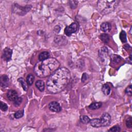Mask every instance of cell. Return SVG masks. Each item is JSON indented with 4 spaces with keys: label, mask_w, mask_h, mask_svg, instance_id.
I'll use <instances>...</instances> for the list:
<instances>
[{
    "label": "cell",
    "mask_w": 132,
    "mask_h": 132,
    "mask_svg": "<svg viewBox=\"0 0 132 132\" xmlns=\"http://www.w3.org/2000/svg\"><path fill=\"white\" fill-rule=\"evenodd\" d=\"M108 49L106 47H103L99 51V56L103 62L108 60Z\"/></svg>",
    "instance_id": "cell-8"
},
{
    "label": "cell",
    "mask_w": 132,
    "mask_h": 132,
    "mask_svg": "<svg viewBox=\"0 0 132 132\" xmlns=\"http://www.w3.org/2000/svg\"><path fill=\"white\" fill-rule=\"evenodd\" d=\"M80 120L82 123L84 124H88L90 122V119L88 116L83 115L80 117Z\"/></svg>",
    "instance_id": "cell-20"
},
{
    "label": "cell",
    "mask_w": 132,
    "mask_h": 132,
    "mask_svg": "<svg viewBox=\"0 0 132 132\" xmlns=\"http://www.w3.org/2000/svg\"><path fill=\"white\" fill-rule=\"evenodd\" d=\"M12 54V50L9 48H6L4 49L3 54V58L6 62H9L11 59V56Z\"/></svg>",
    "instance_id": "cell-9"
},
{
    "label": "cell",
    "mask_w": 132,
    "mask_h": 132,
    "mask_svg": "<svg viewBox=\"0 0 132 132\" xmlns=\"http://www.w3.org/2000/svg\"><path fill=\"white\" fill-rule=\"evenodd\" d=\"M78 28V24L76 22L71 23L69 26H67L65 29V33L68 36H70L72 34L76 33Z\"/></svg>",
    "instance_id": "cell-6"
},
{
    "label": "cell",
    "mask_w": 132,
    "mask_h": 132,
    "mask_svg": "<svg viewBox=\"0 0 132 132\" xmlns=\"http://www.w3.org/2000/svg\"><path fill=\"white\" fill-rule=\"evenodd\" d=\"M132 118L131 117H129L126 120V125L127 128H130L132 127Z\"/></svg>",
    "instance_id": "cell-26"
},
{
    "label": "cell",
    "mask_w": 132,
    "mask_h": 132,
    "mask_svg": "<svg viewBox=\"0 0 132 132\" xmlns=\"http://www.w3.org/2000/svg\"><path fill=\"white\" fill-rule=\"evenodd\" d=\"M102 92H103V93L105 95L108 96L110 93L111 89H110V87H109V86L108 85L105 84L103 85L102 88Z\"/></svg>",
    "instance_id": "cell-15"
},
{
    "label": "cell",
    "mask_w": 132,
    "mask_h": 132,
    "mask_svg": "<svg viewBox=\"0 0 132 132\" xmlns=\"http://www.w3.org/2000/svg\"><path fill=\"white\" fill-rule=\"evenodd\" d=\"M69 3L70 7L71 8V9H74L77 7L78 2L77 1H69Z\"/></svg>",
    "instance_id": "cell-24"
},
{
    "label": "cell",
    "mask_w": 132,
    "mask_h": 132,
    "mask_svg": "<svg viewBox=\"0 0 132 132\" xmlns=\"http://www.w3.org/2000/svg\"><path fill=\"white\" fill-rule=\"evenodd\" d=\"M10 83L9 78L6 75H3L1 77V85L2 87H7Z\"/></svg>",
    "instance_id": "cell-12"
},
{
    "label": "cell",
    "mask_w": 132,
    "mask_h": 132,
    "mask_svg": "<svg viewBox=\"0 0 132 132\" xmlns=\"http://www.w3.org/2000/svg\"><path fill=\"white\" fill-rule=\"evenodd\" d=\"M108 131H114V132L120 131H121V128L118 125H116V126H114L112 127H111L110 129L108 130Z\"/></svg>",
    "instance_id": "cell-29"
},
{
    "label": "cell",
    "mask_w": 132,
    "mask_h": 132,
    "mask_svg": "<svg viewBox=\"0 0 132 132\" xmlns=\"http://www.w3.org/2000/svg\"><path fill=\"white\" fill-rule=\"evenodd\" d=\"M60 63L54 58L48 59L37 63L34 68V71L36 76L39 78L50 77L60 68Z\"/></svg>",
    "instance_id": "cell-2"
},
{
    "label": "cell",
    "mask_w": 132,
    "mask_h": 132,
    "mask_svg": "<svg viewBox=\"0 0 132 132\" xmlns=\"http://www.w3.org/2000/svg\"><path fill=\"white\" fill-rule=\"evenodd\" d=\"M35 85L40 91L42 92L44 91V90H45V83H44L41 80L37 81L35 83Z\"/></svg>",
    "instance_id": "cell-14"
},
{
    "label": "cell",
    "mask_w": 132,
    "mask_h": 132,
    "mask_svg": "<svg viewBox=\"0 0 132 132\" xmlns=\"http://www.w3.org/2000/svg\"><path fill=\"white\" fill-rule=\"evenodd\" d=\"M100 127L106 126L111 122V117L108 113H104L102 115L100 118H99Z\"/></svg>",
    "instance_id": "cell-5"
},
{
    "label": "cell",
    "mask_w": 132,
    "mask_h": 132,
    "mask_svg": "<svg viewBox=\"0 0 132 132\" xmlns=\"http://www.w3.org/2000/svg\"><path fill=\"white\" fill-rule=\"evenodd\" d=\"M70 79L71 74L68 69L59 68L49 77L47 82V89L52 93H60L66 88Z\"/></svg>",
    "instance_id": "cell-1"
},
{
    "label": "cell",
    "mask_w": 132,
    "mask_h": 132,
    "mask_svg": "<svg viewBox=\"0 0 132 132\" xmlns=\"http://www.w3.org/2000/svg\"><path fill=\"white\" fill-rule=\"evenodd\" d=\"M89 78V76H88L87 74H86V73H84V74H83L82 76V82L83 83L85 82L86 80H88V79Z\"/></svg>",
    "instance_id": "cell-30"
},
{
    "label": "cell",
    "mask_w": 132,
    "mask_h": 132,
    "mask_svg": "<svg viewBox=\"0 0 132 132\" xmlns=\"http://www.w3.org/2000/svg\"><path fill=\"white\" fill-rule=\"evenodd\" d=\"M34 80L35 77L33 74H30L28 75V76L26 78V82L27 85L29 86H31L33 84Z\"/></svg>",
    "instance_id": "cell-18"
},
{
    "label": "cell",
    "mask_w": 132,
    "mask_h": 132,
    "mask_svg": "<svg viewBox=\"0 0 132 132\" xmlns=\"http://www.w3.org/2000/svg\"><path fill=\"white\" fill-rule=\"evenodd\" d=\"M125 92L129 96H131L132 95V90H131V85H130L128 86L125 90Z\"/></svg>",
    "instance_id": "cell-28"
},
{
    "label": "cell",
    "mask_w": 132,
    "mask_h": 132,
    "mask_svg": "<svg viewBox=\"0 0 132 132\" xmlns=\"http://www.w3.org/2000/svg\"><path fill=\"white\" fill-rule=\"evenodd\" d=\"M13 102V105L15 106H19L22 102V98L21 97H18Z\"/></svg>",
    "instance_id": "cell-25"
},
{
    "label": "cell",
    "mask_w": 132,
    "mask_h": 132,
    "mask_svg": "<svg viewBox=\"0 0 132 132\" xmlns=\"http://www.w3.org/2000/svg\"><path fill=\"white\" fill-rule=\"evenodd\" d=\"M111 60L112 63L116 64H119L121 61V57L117 55H112L111 56Z\"/></svg>",
    "instance_id": "cell-17"
},
{
    "label": "cell",
    "mask_w": 132,
    "mask_h": 132,
    "mask_svg": "<svg viewBox=\"0 0 132 132\" xmlns=\"http://www.w3.org/2000/svg\"><path fill=\"white\" fill-rule=\"evenodd\" d=\"M24 115V110H18L16 112L14 113V117L16 119H20Z\"/></svg>",
    "instance_id": "cell-22"
},
{
    "label": "cell",
    "mask_w": 132,
    "mask_h": 132,
    "mask_svg": "<svg viewBox=\"0 0 132 132\" xmlns=\"http://www.w3.org/2000/svg\"><path fill=\"white\" fill-rule=\"evenodd\" d=\"M100 39L105 43H107L109 41V36L107 34H103L100 36Z\"/></svg>",
    "instance_id": "cell-19"
},
{
    "label": "cell",
    "mask_w": 132,
    "mask_h": 132,
    "mask_svg": "<svg viewBox=\"0 0 132 132\" xmlns=\"http://www.w3.org/2000/svg\"><path fill=\"white\" fill-rule=\"evenodd\" d=\"M102 106V103L95 102V103H91L88 106V108L91 110H96V109H98L101 108Z\"/></svg>",
    "instance_id": "cell-16"
},
{
    "label": "cell",
    "mask_w": 132,
    "mask_h": 132,
    "mask_svg": "<svg viewBox=\"0 0 132 132\" xmlns=\"http://www.w3.org/2000/svg\"><path fill=\"white\" fill-rule=\"evenodd\" d=\"M120 39L121 40V41H122V42L124 43L126 42L127 41L126 39V34L125 33V32L123 31H121V32L120 34Z\"/></svg>",
    "instance_id": "cell-23"
},
{
    "label": "cell",
    "mask_w": 132,
    "mask_h": 132,
    "mask_svg": "<svg viewBox=\"0 0 132 132\" xmlns=\"http://www.w3.org/2000/svg\"><path fill=\"white\" fill-rule=\"evenodd\" d=\"M49 108L50 110L55 112H59L62 110V107L60 104L56 101H53L50 103L49 104Z\"/></svg>",
    "instance_id": "cell-7"
},
{
    "label": "cell",
    "mask_w": 132,
    "mask_h": 132,
    "mask_svg": "<svg viewBox=\"0 0 132 132\" xmlns=\"http://www.w3.org/2000/svg\"><path fill=\"white\" fill-rule=\"evenodd\" d=\"M119 3V1H107L102 0L97 3V9L102 14L105 15L113 11Z\"/></svg>",
    "instance_id": "cell-3"
},
{
    "label": "cell",
    "mask_w": 132,
    "mask_h": 132,
    "mask_svg": "<svg viewBox=\"0 0 132 132\" xmlns=\"http://www.w3.org/2000/svg\"><path fill=\"white\" fill-rule=\"evenodd\" d=\"M111 29V25L109 22H104L101 25V30L105 33H108Z\"/></svg>",
    "instance_id": "cell-11"
},
{
    "label": "cell",
    "mask_w": 132,
    "mask_h": 132,
    "mask_svg": "<svg viewBox=\"0 0 132 132\" xmlns=\"http://www.w3.org/2000/svg\"><path fill=\"white\" fill-rule=\"evenodd\" d=\"M18 81L20 83V84H21L22 85V87L23 88V89H24V91H26L27 90V82H26L25 81V80L22 78H19L18 79Z\"/></svg>",
    "instance_id": "cell-21"
},
{
    "label": "cell",
    "mask_w": 132,
    "mask_h": 132,
    "mask_svg": "<svg viewBox=\"0 0 132 132\" xmlns=\"http://www.w3.org/2000/svg\"><path fill=\"white\" fill-rule=\"evenodd\" d=\"M0 108H1L2 110L5 111L8 109V106L5 103L1 101V102H0Z\"/></svg>",
    "instance_id": "cell-27"
},
{
    "label": "cell",
    "mask_w": 132,
    "mask_h": 132,
    "mask_svg": "<svg viewBox=\"0 0 132 132\" xmlns=\"http://www.w3.org/2000/svg\"><path fill=\"white\" fill-rule=\"evenodd\" d=\"M7 97L10 101H14L18 98L17 92L14 90H9L7 92Z\"/></svg>",
    "instance_id": "cell-10"
},
{
    "label": "cell",
    "mask_w": 132,
    "mask_h": 132,
    "mask_svg": "<svg viewBox=\"0 0 132 132\" xmlns=\"http://www.w3.org/2000/svg\"><path fill=\"white\" fill-rule=\"evenodd\" d=\"M32 6L31 5H27L25 7H22L19 5L15 4L13 7V11L14 13H17L19 15H24L28 11L31 9Z\"/></svg>",
    "instance_id": "cell-4"
},
{
    "label": "cell",
    "mask_w": 132,
    "mask_h": 132,
    "mask_svg": "<svg viewBox=\"0 0 132 132\" xmlns=\"http://www.w3.org/2000/svg\"><path fill=\"white\" fill-rule=\"evenodd\" d=\"M49 57H50V53L48 52L45 51L40 53L38 56V59L40 61H43L48 59V58H49Z\"/></svg>",
    "instance_id": "cell-13"
}]
</instances>
